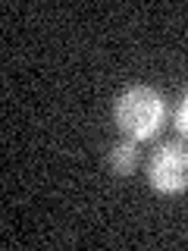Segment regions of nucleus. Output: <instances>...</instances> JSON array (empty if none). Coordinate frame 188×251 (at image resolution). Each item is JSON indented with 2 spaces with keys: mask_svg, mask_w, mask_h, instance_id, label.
<instances>
[{
  "mask_svg": "<svg viewBox=\"0 0 188 251\" xmlns=\"http://www.w3.org/2000/svg\"><path fill=\"white\" fill-rule=\"evenodd\" d=\"M163 116H166L163 94L157 88H151V85H132V88H125L113 107L116 129L129 141L154 138L157 129L163 126Z\"/></svg>",
  "mask_w": 188,
  "mask_h": 251,
  "instance_id": "1",
  "label": "nucleus"
},
{
  "mask_svg": "<svg viewBox=\"0 0 188 251\" xmlns=\"http://www.w3.org/2000/svg\"><path fill=\"white\" fill-rule=\"evenodd\" d=\"M147 179L157 192L163 195H179L188 188V148L179 141L157 148L151 163H147Z\"/></svg>",
  "mask_w": 188,
  "mask_h": 251,
  "instance_id": "2",
  "label": "nucleus"
},
{
  "mask_svg": "<svg viewBox=\"0 0 188 251\" xmlns=\"http://www.w3.org/2000/svg\"><path fill=\"white\" fill-rule=\"evenodd\" d=\"M110 167H113V173H119V176H129L138 167V141L125 138V141L110 148Z\"/></svg>",
  "mask_w": 188,
  "mask_h": 251,
  "instance_id": "3",
  "label": "nucleus"
},
{
  "mask_svg": "<svg viewBox=\"0 0 188 251\" xmlns=\"http://www.w3.org/2000/svg\"><path fill=\"white\" fill-rule=\"evenodd\" d=\"M176 129L188 138V94L182 98V104H179V110H176Z\"/></svg>",
  "mask_w": 188,
  "mask_h": 251,
  "instance_id": "4",
  "label": "nucleus"
}]
</instances>
